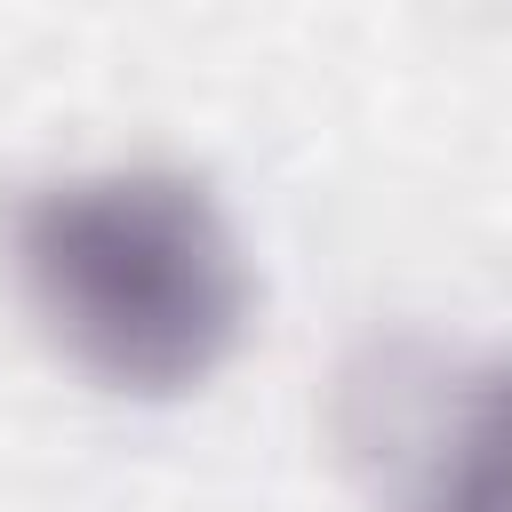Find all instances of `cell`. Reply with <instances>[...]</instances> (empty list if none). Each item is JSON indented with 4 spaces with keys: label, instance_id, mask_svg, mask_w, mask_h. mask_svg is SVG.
I'll return each instance as SVG.
<instances>
[{
    "label": "cell",
    "instance_id": "cell-1",
    "mask_svg": "<svg viewBox=\"0 0 512 512\" xmlns=\"http://www.w3.org/2000/svg\"><path fill=\"white\" fill-rule=\"evenodd\" d=\"M8 264L40 328L112 392H200L248 328V256L184 168H88L32 184Z\"/></svg>",
    "mask_w": 512,
    "mask_h": 512
},
{
    "label": "cell",
    "instance_id": "cell-2",
    "mask_svg": "<svg viewBox=\"0 0 512 512\" xmlns=\"http://www.w3.org/2000/svg\"><path fill=\"white\" fill-rule=\"evenodd\" d=\"M400 512H512V360H480L440 384L400 456Z\"/></svg>",
    "mask_w": 512,
    "mask_h": 512
}]
</instances>
